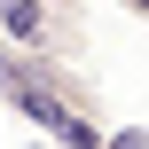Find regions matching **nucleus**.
<instances>
[{
    "mask_svg": "<svg viewBox=\"0 0 149 149\" xmlns=\"http://www.w3.org/2000/svg\"><path fill=\"white\" fill-rule=\"evenodd\" d=\"M0 102L24 118V126H39L47 141L63 149H110V118H102V94H94V79L79 71V63H63V55H24V47H0Z\"/></svg>",
    "mask_w": 149,
    "mask_h": 149,
    "instance_id": "obj_1",
    "label": "nucleus"
},
{
    "mask_svg": "<svg viewBox=\"0 0 149 149\" xmlns=\"http://www.w3.org/2000/svg\"><path fill=\"white\" fill-rule=\"evenodd\" d=\"M0 47L79 63V55H86V24H79V8H47V0H0Z\"/></svg>",
    "mask_w": 149,
    "mask_h": 149,
    "instance_id": "obj_2",
    "label": "nucleus"
},
{
    "mask_svg": "<svg viewBox=\"0 0 149 149\" xmlns=\"http://www.w3.org/2000/svg\"><path fill=\"white\" fill-rule=\"evenodd\" d=\"M110 149H149V134H110Z\"/></svg>",
    "mask_w": 149,
    "mask_h": 149,
    "instance_id": "obj_3",
    "label": "nucleus"
},
{
    "mask_svg": "<svg viewBox=\"0 0 149 149\" xmlns=\"http://www.w3.org/2000/svg\"><path fill=\"white\" fill-rule=\"evenodd\" d=\"M118 8H126V16H141V24H149V0H118Z\"/></svg>",
    "mask_w": 149,
    "mask_h": 149,
    "instance_id": "obj_4",
    "label": "nucleus"
},
{
    "mask_svg": "<svg viewBox=\"0 0 149 149\" xmlns=\"http://www.w3.org/2000/svg\"><path fill=\"white\" fill-rule=\"evenodd\" d=\"M47 8H79V0H47Z\"/></svg>",
    "mask_w": 149,
    "mask_h": 149,
    "instance_id": "obj_5",
    "label": "nucleus"
}]
</instances>
